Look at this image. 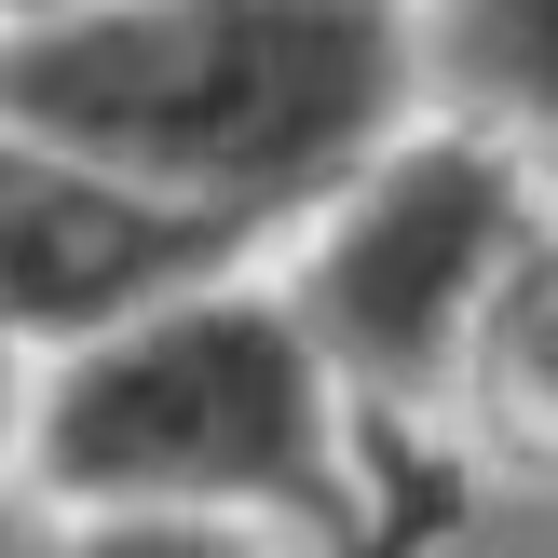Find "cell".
<instances>
[{
    "instance_id": "cell-3",
    "label": "cell",
    "mask_w": 558,
    "mask_h": 558,
    "mask_svg": "<svg viewBox=\"0 0 558 558\" xmlns=\"http://www.w3.org/2000/svg\"><path fill=\"white\" fill-rule=\"evenodd\" d=\"M545 245H558V163H532L490 123L423 109L396 150H368L287 232L272 272L368 423H450V409H477Z\"/></svg>"
},
{
    "instance_id": "cell-4",
    "label": "cell",
    "mask_w": 558,
    "mask_h": 558,
    "mask_svg": "<svg viewBox=\"0 0 558 558\" xmlns=\"http://www.w3.org/2000/svg\"><path fill=\"white\" fill-rule=\"evenodd\" d=\"M245 245H218L205 218L150 205L136 178H109V163L54 150V136L0 123V341L14 354H82L109 341L123 314H150V300L205 287V272H232Z\"/></svg>"
},
{
    "instance_id": "cell-7",
    "label": "cell",
    "mask_w": 558,
    "mask_h": 558,
    "mask_svg": "<svg viewBox=\"0 0 558 558\" xmlns=\"http://www.w3.org/2000/svg\"><path fill=\"white\" fill-rule=\"evenodd\" d=\"M27 409H41V354L0 341V463H27Z\"/></svg>"
},
{
    "instance_id": "cell-6",
    "label": "cell",
    "mask_w": 558,
    "mask_h": 558,
    "mask_svg": "<svg viewBox=\"0 0 558 558\" xmlns=\"http://www.w3.org/2000/svg\"><path fill=\"white\" fill-rule=\"evenodd\" d=\"M41 558H300V545L245 518H54Z\"/></svg>"
},
{
    "instance_id": "cell-9",
    "label": "cell",
    "mask_w": 558,
    "mask_h": 558,
    "mask_svg": "<svg viewBox=\"0 0 558 558\" xmlns=\"http://www.w3.org/2000/svg\"><path fill=\"white\" fill-rule=\"evenodd\" d=\"M0 558H41V532H27V518H14V505H0Z\"/></svg>"
},
{
    "instance_id": "cell-1",
    "label": "cell",
    "mask_w": 558,
    "mask_h": 558,
    "mask_svg": "<svg viewBox=\"0 0 558 558\" xmlns=\"http://www.w3.org/2000/svg\"><path fill=\"white\" fill-rule=\"evenodd\" d=\"M0 123L136 178L218 245L300 232L423 123L409 0H109L0 41Z\"/></svg>"
},
{
    "instance_id": "cell-5",
    "label": "cell",
    "mask_w": 558,
    "mask_h": 558,
    "mask_svg": "<svg viewBox=\"0 0 558 558\" xmlns=\"http://www.w3.org/2000/svg\"><path fill=\"white\" fill-rule=\"evenodd\" d=\"M409 14H423V109L558 163V0H409Z\"/></svg>"
},
{
    "instance_id": "cell-8",
    "label": "cell",
    "mask_w": 558,
    "mask_h": 558,
    "mask_svg": "<svg viewBox=\"0 0 558 558\" xmlns=\"http://www.w3.org/2000/svg\"><path fill=\"white\" fill-rule=\"evenodd\" d=\"M69 14H109V0H0V41L14 27H69Z\"/></svg>"
},
{
    "instance_id": "cell-2",
    "label": "cell",
    "mask_w": 558,
    "mask_h": 558,
    "mask_svg": "<svg viewBox=\"0 0 558 558\" xmlns=\"http://www.w3.org/2000/svg\"><path fill=\"white\" fill-rule=\"evenodd\" d=\"M354 381L300 327L287 272L245 259L54 354L27 409V477L54 518H245L314 545L354 518Z\"/></svg>"
}]
</instances>
